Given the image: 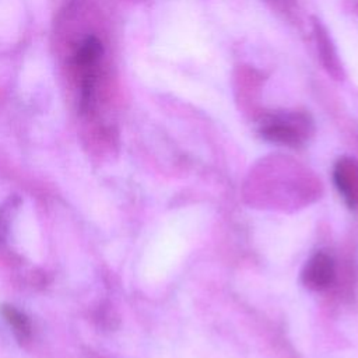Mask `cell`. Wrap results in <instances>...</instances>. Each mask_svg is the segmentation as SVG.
Masks as SVG:
<instances>
[{
    "label": "cell",
    "instance_id": "cell-1",
    "mask_svg": "<svg viewBox=\"0 0 358 358\" xmlns=\"http://www.w3.org/2000/svg\"><path fill=\"white\" fill-rule=\"evenodd\" d=\"M313 131V120L305 110H278L264 115L259 123L260 136L275 144L299 147Z\"/></svg>",
    "mask_w": 358,
    "mask_h": 358
},
{
    "label": "cell",
    "instance_id": "cell-2",
    "mask_svg": "<svg viewBox=\"0 0 358 358\" xmlns=\"http://www.w3.org/2000/svg\"><path fill=\"white\" fill-rule=\"evenodd\" d=\"M334 275L336 268L331 256L324 252H317L305 263L301 278L308 288L320 291L333 282Z\"/></svg>",
    "mask_w": 358,
    "mask_h": 358
},
{
    "label": "cell",
    "instance_id": "cell-3",
    "mask_svg": "<svg viewBox=\"0 0 358 358\" xmlns=\"http://www.w3.org/2000/svg\"><path fill=\"white\" fill-rule=\"evenodd\" d=\"M333 180L350 208L358 206V164L348 157L340 158L333 169Z\"/></svg>",
    "mask_w": 358,
    "mask_h": 358
},
{
    "label": "cell",
    "instance_id": "cell-4",
    "mask_svg": "<svg viewBox=\"0 0 358 358\" xmlns=\"http://www.w3.org/2000/svg\"><path fill=\"white\" fill-rule=\"evenodd\" d=\"M313 39L323 67L329 71V74L340 80L343 77V67L337 49L331 41V36L329 35V31L319 20L313 21Z\"/></svg>",
    "mask_w": 358,
    "mask_h": 358
},
{
    "label": "cell",
    "instance_id": "cell-5",
    "mask_svg": "<svg viewBox=\"0 0 358 358\" xmlns=\"http://www.w3.org/2000/svg\"><path fill=\"white\" fill-rule=\"evenodd\" d=\"M101 55H102V45H101V42L96 38L90 36L78 48L77 55H76V63L83 70H85V76H94L91 70L96 64V62L101 57Z\"/></svg>",
    "mask_w": 358,
    "mask_h": 358
},
{
    "label": "cell",
    "instance_id": "cell-6",
    "mask_svg": "<svg viewBox=\"0 0 358 358\" xmlns=\"http://www.w3.org/2000/svg\"><path fill=\"white\" fill-rule=\"evenodd\" d=\"M1 313H3L4 319L7 320V323L14 329V333L17 336H20L21 338H25L29 336L31 324H29L28 317L22 312L15 309L14 306L4 305L1 308Z\"/></svg>",
    "mask_w": 358,
    "mask_h": 358
}]
</instances>
